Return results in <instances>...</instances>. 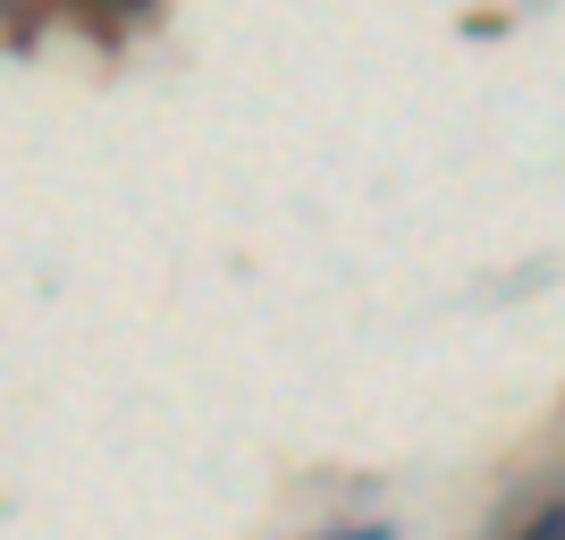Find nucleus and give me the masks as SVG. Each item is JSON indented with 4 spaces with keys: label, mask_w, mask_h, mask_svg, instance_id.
I'll use <instances>...</instances> for the list:
<instances>
[{
    "label": "nucleus",
    "mask_w": 565,
    "mask_h": 540,
    "mask_svg": "<svg viewBox=\"0 0 565 540\" xmlns=\"http://www.w3.org/2000/svg\"><path fill=\"white\" fill-rule=\"evenodd\" d=\"M523 540H565V507H548V516L523 523Z\"/></svg>",
    "instance_id": "f257e3e1"
},
{
    "label": "nucleus",
    "mask_w": 565,
    "mask_h": 540,
    "mask_svg": "<svg viewBox=\"0 0 565 540\" xmlns=\"http://www.w3.org/2000/svg\"><path fill=\"white\" fill-rule=\"evenodd\" d=\"M338 540H388V532H380V523H372V532H338Z\"/></svg>",
    "instance_id": "f03ea898"
}]
</instances>
